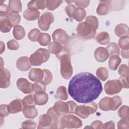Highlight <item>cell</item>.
<instances>
[{
	"mask_svg": "<svg viewBox=\"0 0 129 129\" xmlns=\"http://www.w3.org/2000/svg\"><path fill=\"white\" fill-rule=\"evenodd\" d=\"M43 78L41 81L46 85L49 84L52 80V75L51 72L47 69H43Z\"/></svg>",
	"mask_w": 129,
	"mask_h": 129,
	"instance_id": "37",
	"label": "cell"
},
{
	"mask_svg": "<svg viewBox=\"0 0 129 129\" xmlns=\"http://www.w3.org/2000/svg\"><path fill=\"white\" fill-rule=\"evenodd\" d=\"M82 126V121L75 115H64L60 118L59 128H77Z\"/></svg>",
	"mask_w": 129,
	"mask_h": 129,
	"instance_id": "6",
	"label": "cell"
},
{
	"mask_svg": "<svg viewBox=\"0 0 129 129\" xmlns=\"http://www.w3.org/2000/svg\"><path fill=\"white\" fill-rule=\"evenodd\" d=\"M121 62V59L118 55H111L108 61L109 68L112 70H116Z\"/></svg>",
	"mask_w": 129,
	"mask_h": 129,
	"instance_id": "27",
	"label": "cell"
},
{
	"mask_svg": "<svg viewBox=\"0 0 129 129\" xmlns=\"http://www.w3.org/2000/svg\"><path fill=\"white\" fill-rule=\"evenodd\" d=\"M87 127L91 128H103V123L99 120H95L91 123V126H86V128Z\"/></svg>",
	"mask_w": 129,
	"mask_h": 129,
	"instance_id": "51",
	"label": "cell"
},
{
	"mask_svg": "<svg viewBox=\"0 0 129 129\" xmlns=\"http://www.w3.org/2000/svg\"><path fill=\"white\" fill-rule=\"evenodd\" d=\"M128 35L120 37L118 40V45L122 50H128L129 49Z\"/></svg>",
	"mask_w": 129,
	"mask_h": 129,
	"instance_id": "35",
	"label": "cell"
},
{
	"mask_svg": "<svg viewBox=\"0 0 129 129\" xmlns=\"http://www.w3.org/2000/svg\"><path fill=\"white\" fill-rule=\"evenodd\" d=\"M117 114L121 118H128V106H122L118 110Z\"/></svg>",
	"mask_w": 129,
	"mask_h": 129,
	"instance_id": "40",
	"label": "cell"
},
{
	"mask_svg": "<svg viewBox=\"0 0 129 129\" xmlns=\"http://www.w3.org/2000/svg\"><path fill=\"white\" fill-rule=\"evenodd\" d=\"M16 66L21 71H28L31 67L29 58L27 56H22L19 58L16 62Z\"/></svg>",
	"mask_w": 129,
	"mask_h": 129,
	"instance_id": "17",
	"label": "cell"
},
{
	"mask_svg": "<svg viewBox=\"0 0 129 129\" xmlns=\"http://www.w3.org/2000/svg\"><path fill=\"white\" fill-rule=\"evenodd\" d=\"M106 49L107 50L109 54L111 56L113 55H119V49L115 42H111L107 46Z\"/></svg>",
	"mask_w": 129,
	"mask_h": 129,
	"instance_id": "32",
	"label": "cell"
},
{
	"mask_svg": "<svg viewBox=\"0 0 129 129\" xmlns=\"http://www.w3.org/2000/svg\"><path fill=\"white\" fill-rule=\"evenodd\" d=\"M33 92H37L39 91H45L46 90V85L41 81L35 82L32 84Z\"/></svg>",
	"mask_w": 129,
	"mask_h": 129,
	"instance_id": "39",
	"label": "cell"
},
{
	"mask_svg": "<svg viewBox=\"0 0 129 129\" xmlns=\"http://www.w3.org/2000/svg\"><path fill=\"white\" fill-rule=\"evenodd\" d=\"M86 22H88L92 25H93L96 29L98 27V21L97 18L94 16H89L86 19Z\"/></svg>",
	"mask_w": 129,
	"mask_h": 129,
	"instance_id": "45",
	"label": "cell"
},
{
	"mask_svg": "<svg viewBox=\"0 0 129 129\" xmlns=\"http://www.w3.org/2000/svg\"><path fill=\"white\" fill-rule=\"evenodd\" d=\"M62 1H46V7L48 10L53 11L57 9L62 3Z\"/></svg>",
	"mask_w": 129,
	"mask_h": 129,
	"instance_id": "36",
	"label": "cell"
},
{
	"mask_svg": "<svg viewBox=\"0 0 129 129\" xmlns=\"http://www.w3.org/2000/svg\"><path fill=\"white\" fill-rule=\"evenodd\" d=\"M18 88L25 94H29L33 92L32 84L26 79L21 78L17 81Z\"/></svg>",
	"mask_w": 129,
	"mask_h": 129,
	"instance_id": "11",
	"label": "cell"
},
{
	"mask_svg": "<svg viewBox=\"0 0 129 129\" xmlns=\"http://www.w3.org/2000/svg\"><path fill=\"white\" fill-rule=\"evenodd\" d=\"M109 11V6L105 1H101L97 8V13L99 15H106Z\"/></svg>",
	"mask_w": 129,
	"mask_h": 129,
	"instance_id": "31",
	"label": "cell"
},
{
	"mask_svg": "<svg viewBox=\"0 0 129 129\" xmlns=\"http://www.w3.org/2000/svg\"><path fill=\"white\" fill-rule=\"evenodd\" d=\"M122 88V85L119 80H109L105 84L104 91L107 94L113 95L119 93Z\"/></svg>",
	"mask_w": 129,
	"mask_h": 129,
	"instance_id": "9",
	"label": "cell"
},
{
	"mask_svg": "<svg viewBox=\"0 0 129 129\" xmlns=\"http://www.w3.org/2000/svg\"><path fill=\"white\" fill-rule=\"evenodd\" d=\"M52 36L55 41L63 44H66L69 39V36L67 32L61 29H58L55 30L52 33Z\"/></svg>",
	"mask_w": 129,
	"mask_h": 129,
	"instance_id": "13",
	"label": "cell"
},
{
	"mask_svg": "<svg viewBox=\"0 0 129 129\" xmlns=\"http://www.w3.org/2000/svg\"><path fill=\"white\" fill-rule=\"evenodd\" d=\"M24 106L34 105L33 95H29L25 97L23 99Z\"/></svg>",
	"mask_w": 129,
	"mask_h": 129,
	"instance_id": "48",
	"label": "cell"
},
{
	"mask_svg": "<svg viewBox=\"0 0 129 129\" xmlns=\"http://www.w3.org/2000/svg\"><path fill=\"white\" fill-rule=\"evenodd\" d=\"M12 27L10 21L6 17L0 19V30L2 32L7 33L10 31Z\"/></svg>",
	"mask_w": 129,
	"mask_h": 129,
	"instance_id": "24",
	"label": "cell"
},
{
	"mask_svg": "<svg viewBox=\"0 0 129 129\" xmlns=\"http://www.w3.org/2000/svg\"><path fill=\"white\" fill-rule=\"evenodd\" d=\"M24 107L23 100L17 99L11 101L8 105V109L10 113H16L21 111Z\"/></svg>",
	"mask_w": 129,
	"mask_h": 129,
	"instance_id": "15",
	"label": "cell"
},
{
	"mask_svg": "<svg viewBox=\"0 0 129 129\" xmlns=\"http://www.w3.org/2000/svg\"><path fill=\"white\" fill-rule=\"evenodd\" d=\"M13 33L15 38L17 40H21L25 36V31L24 28L18 25L14 27Z\"/></svg>",
	"mask_w": 129,
	"mask_h": 129,
	"instance_id": "28",
	"label": "cell"
},
{
	"mask_svg": "<svg viewBox=\"0 0 129 129\" xmlns=\"http://www.w3.org/2000/svg\"><path fill=\"white\" fill-rule=\"evenodd\" d=\"M7 47L10 50H16L19 49V44L18 41L16 40L11 39L7 42Z\"/></svg>",
	"mask_w": 129,
	"mask_h": 129,
	"instance_id": "44",
	"label": "cell"
},
{
	"mask_svg": "<svg viewBox=\"0 0 129 129\" xmlns=\"http://www.w3.org/2000/svg\"><path fill=\"white\" fill-rule=\"evenodd\" d=\"M103 128H115V125L114 122L110 121L105 123L103 124Z\"/></svg>",
	"mask_w": 129,
	"mask_h": 129,
	"instance_id": "55",
	"label": "cell"
},
{
	"mask_svg": "<svg viewBox=\"0 0 129 129\" xmlns=\"http://www.w3.org/2000/svg\"><path fill=\"white\" fill-rule=\"evenodd\" d=\"M108 5L111 11H119L122 9L124 6V1H105Z\"/></svg>",
	"mask_w": 129,
	"mask_h": 129,
	"instance_id": "26",
	"label": "cell"
},
{
	"mask_svg": "<svg viewBox=\"0 0 129 129\" xmlns=\"http://www.w3.org/2000/svg\"><path fill=\"white\" fill-rule=\"evenodd\" d=\"M102 91L101 82L94 75L82 72L75 75L68 85L71 97L79 103H87L96 99Z\"/></svg>",
	"mask_w": 129,
	"mask_h": 129,
	"instance_id": "1",
	"label": "cell"
},
{
	"mask_svg": "<svg viewBox=\"0 0 129 129\" xmlns=\"http://www.w3.org/2000/svg\"><path fill=\"white\" fill-rule=\"evenodd\" d=\"M7 18L12 23V26H15L18 25L21 21V16L18 13H10L7 16Z\"/></svg>",
	"mask_w": 129,
	"mask_h": 129,
	"instance_id": "33",
	"label": "cell"
},
{
	"mask_svg": "<svg viewBox=\"0 0 129 129\" xmlns=\"http://www.w3.org/2000/svg\"><path fill=\"white\" fill-rule=\"evenodd\" d=\"M22 111L25 117L28 118H34L38 114L37 110L34 105L24 106Z\"/></svg>",
	"mask_w": 129,
	"mask_h": 129,
	"instance_id": "20",
	"label": "cell"
},
{
	"mask_svg": "<svg viewBox=\"0 0 129 129\" xmlns=\"http://www.w3.org/2000/svg\"><path fill=\"white\" fill-rule=\"evenodd\" d=\"M117 128H129V122L128 118H122L117 123Z\"/></svg>",
	"mask_w": 129,
	"mask_h": 129,
	"instance_id": "47",
	"label": "cell"
},
{
	"mask_svg": "<svg viewBox=\"0 0 129 129\" xmlns=\"http://www.w3.org/2000/svg\"><path fill=\"white\" fill-rule=\"evenodd\" d=\"M96 75L101 80L104 81L108 77V70L105 67H99L96 71Z\"/></svg>",
	"mask_w": 129,
	"mask_h": 129,
	"instance_id": "34",
	"label": "cell"
},
{
	"mask_svg": "<svg viewBox=\"0 0 129 129\" xmlns=\"http://www.w3.org/2000/svg\"><path fill=\"white\" fill-rule=\"evenodd\" d=\"M109 54L106 48L103 47L97 48L94 52V56L96 60L100 62L105 61L109 57Z\"/></svg>",
	"mask_w": 129,
	"mask_h": 129,
	"instance_id": "16",
	"label": "cell"
},
{
	"mask_svg": "<svg viewBox=\"0 0 129 129\" xmlns=\"http://www.w3.org/2000/svg\"><path fill=\"white\" fill-rule=\"evenodd\" d=\"M86 16V12L83 8L75 7L73 10L71 18L78 22L82 21Z\"/></svg>",
	"mask_w": 129,
	"mask_h": 129,
	"instance_id": "21",
	"label": "cell"
},
{
	"mask_svg": "<svg viewBox=\"0 0 129 129\" xmlns=\"http://www.w3.org/2000/svg\"><path fill=\"white\" fill-rule=\"evenodd\" d=\"M114 32L116 35L118 37L128 35V27L125 24H119L115 27Z\"/></svg>",
	"mask_w": 129,
	"mask_h": 129,
	"instance_id": "23",
	"label": "cell"
},
{
	"mask_svg": "<svg viewBox=\"0 0 129 129\" xmlns=\"http://www.w3.org/2000/svg\"><path fill=\"white\" fill-rule=\"evenodd\" d=\"M97 110V104L94 102L87 103L84 105L77 106L75 113L81 118L85 119L90 114L94 113Z\"/></svg>",
	"mask_w": 129,
	"mask_h": 129,
	"instance_id": "7",
	"label": "cell"
},
{
	"mask_svg": "<svg viewBox=\"0 0 129 129\" xmlns=\"http://www.w3.org/2000/svg\"><path fill=\"white\" fill-rule=\"evenodd\" d=\"M74 2L78 7L82 8L87 7L90 3V1H75Z\"/></svg>",
	"mask_w": 129,
	"mask_h": 129,
	"instance_id": "50",
	"label": "cell"
},
{
	"mask_svg": "<svg viewBox=\"0 0 129 129\" xmlns=\"http://www.w3.org/2000/svg\"><path fill=\"white\" fill-rule=\"evenodd\" d=\"M77 106L76 103L73 101H69L67 102L57 101L54 103L52 107L59 117H61L66 114L75 113Z\"/></svg>",
	"mask_w": 129,
	"mask_h": 129,
	"instance_id": "3",
	"label": "cell"
},
{
	"mask_svg": "<svg viewBox=\"0 0 129 129\" xmlns=\"http://www.w3.org/2000/svg\"><path fill=\"white\" fill-rule=\"evenodd\" d=\"M75 7H75L74 5L69 4V5H68L66 6V8H65L66 12L67 14L68 15V16L70 18H71V17H72V15L73 10H74V8H75Z\"/></svg>",
	"mask_w": 129,
	"mask_h": 129,
	"instance_id": "52",
	"label": "cell"
},
{
	"mask_svg": "<svg viewBox=\"0 0 129 129\" xmlns=\"http://www.w3.org/2000/svg\"><path fill=\"white\" fill-rule=\"evenodd\" d=\"M36 5L37 10H43L46 8V1L36 0Z\"/></svg>",
	"mask_w": 129,
	"mask_h": 129,
	"instance_id": "53",
	"label": "cell"
},
{
	"mask_svg": "<svg viewBox=\"0 0 129 129\" xmlns=\"http://www.w3.org/2000/svg\"><path fill=\"white\" fill-rule=\"evenodd\" d=\"M96 39L98 43L102 45H105L109 43L110 37L107 32H101L97 35Z\"/></svg>",
	"mask_w": 129,
	"mask_h": 129,
	"instance_id": "29",
	"label": "cell"
},
{
	"mask_svg": "<svg viewBox=\"0 0 129 129\" xmlns=\"http://www.w3.org/2000/svg\"><path fill=\"white\" fill-rule=\"evenodd\" d=\"M58 58L60 59L61 75L64 79H69L73 74V67L71 63L69 51L61 55Z\"/></svg>",
	"mask_w": 129,
	"mask_h": 129,
	"instance_id": "4",
	"label": "cell"
},
{
	"mask_svg": "<svg viewBox=\"0 0 129 129\" xmlns=\"http://www.w3.org/2000/svg\"><path fill=\"white\" fill-rule=\"evenodd\" d=\"M10 73L7 69L1 67L0 73V87L7 88L10 85Z\"/></svg>",
	"mask_w": 129,
	"mask_h": 129,
	"instance_id": "12",
	"label": "cell"
},
{
	"mask_svg": "<svg viewBox=\"0 0 129 129\" xmlns=\"http://www.w3.org/2000/svg\"><path fill=\"white\" fill-rule=\"evenodd\" d=\"M118 73L121 77H128V68L126 64H121L118 69Z\"/></svg>",
	"mask_w": 129,
	"mask_h": 129,
	"instance_id": "42",
	"label": "cell"
},
{
	"mask_svg": "<svg viewBox=\"0 0 129 129\" xmlns=\"http://www.w3.org/2000/svg\"><path fill=\"white\" fill-rule=\"evenodd\" d=\"M33 98L35 104L42 105L47 103L48 96L45 91H39L35 93L33 95Z\"/></svg>",
	"mask_w": 129,
	"mask_h": 129,
	"instance_id": "18",
	"label": "cell"
},
{
	"mask_svg": "<svg viewBox=\"0 0 129 129\" xmlns=\"http://www.w3.org/2000/svg\"><path fill=\"white\" fill-rule=\"evenodd\" d=\"M43 76V70L39 68H32L29 73V79L34 82L42 81Z\"/></svg>",
	"mask_w": 129,
	"mask_h": 129,
	"instance_id": "19",
	"label": "cell"
},
{
	"mask_svg": "<svg viewBox=\"0 0 129 129\" xmlns=\"http://www.w3.org/2000/svg\"><path fill=\"white\" fill-rule=\"evenodd\" d=\"M10 114V112L8 109V105L7 104H1V111L0 116L1 118L6 117Z\"/></svg>",
	"mask_w": 129,
	"mask_h": 129,
	"instance_id": "49",
	"label": "cell"
},
{
	"mask_svg": "<svg viewBox=\"0 0 129 129\" xmlns=\"http://www.w3.org/2000/svg\"><path fill=\"white\" fill-rule=\"evenodd\" d=\"M48 48L49 52L55 54L57 57L68 49L67 48L62 46L61 43L55 41L49 44Z\"/></svg>",
	"mask_w": 129,
	"mask_h": 129,
	"instance_id": "14",
	"label": "cell"
},
{
	"mask_svg": "<svg viewBox=\"0 0 129 129\" xmlns=\"http://www.w3.org/2000/svg\"><path fill=\"white\" fill-rule=\"evenodd\" d=\"M40 33V31L36 28L32 29L29 33L28 37L29 39L32 41H37L38 37Z\"/></svg>",
	"mask_w": 129,
	"mask_h": 129,
	"instance_id": "41",
	"label": "cell"
},
{
	"mask_svg": "<svg viewBox=\"0 0 129 129\" xmlns=\"http://www.w3.org/2000/svg\"><path fill=\"white\" fill-rule=\"evenodd\" d=\"M36 126V123L31 120H26L22 123V128L24 129L35 128Z\"/></svg>",
	"mask_w": 129,
	"mask_h": 129,
	"instance_id": "46",
	"label": "cell"
},
{
	"mask_svg": "<svg viewBox=\"0 0 129 129\" xmlns=\"http://www.w3.org/2000/svg\"><path fill=\"white\" fill-rule=\"evenodd\" d=\"M54 18L53 14L50 12H46L41 15L38 20V27L42 31H47L50 25L54 21Z\"/></svg>",
	"mask_w": 129,
	"mask_h": 129,
	"instance_id": "10",
	"label": "cell"
},
{
	"mask_svg": "<svg viewBox=\"0 0 129 129\" xmlns=\"http://www.w3.org/2000/svg\"><path fill=\"white\" fill-rule=\"evenodd\" d=\"M121 104L122 99L119 96H115L113 97H105L99 102V107L103 111H115Z\"/></svg>",
	"mask_w": 129,
	"mask_h": 129,
	"instance_id": "2",
	"label": "cell"
},
{
	"mask_svg": "<svg viewBox=\"0 0 129 129\" xmlns=\"http://www.w3.org/2000/svg\"><path fill=\"white\" fill-rule=\"evenodd\" d=\"M50 57L49 52L46 49L39 48L32 54L29 58L33 66H39L46 62Z\"/></svg>",
	"mask_w": 129,
	"mask_h": 129,
	"instance_id": "8",
	"label": "cell"
},
{
	"mask_svg": "<svg viewBox=\"0 0 129 129\" xmlns=\"http://www.w3.org/2000/svg\"><path fill=\"white\" fill-rule=\"evenodd\" d=\"M120 81L121 82L123 88H128V77H121L119 78Z\"/></svg>",
	"mask_w": 129,
	"mask_h": 129,
	"instance_id": "54",
	"label": "cell"
},
{
	"mask_svg": "<svg viewBox=\"0 0 129 129\" xmlns=\"http://www.w3.org/2000/svg\"><path fill=\"white\" fill-rule=\"evenodd\" d=\"M96 29L87 22L79 23L76 30L78 35L84 39H91L95 36Z\"/></svg>",
	"mask_w": 129,
	"mask_h": 129,
	"instance_id": "5",
	"label": "cell"
},
{
	"mask_svg": "<svg viewBox=\"0 0 129 129\" xmlns=\"http://www.w3.org/2000/svg\"><path fill=\"white\" fill-rule=\"evenodd\" d=\"M57 96L61 100H66L68 99V96L67 93L66 88L64 86H60L58 88L56 91Z\"/></svg>",
	"mask_w": 129,
	"mask_h": 129,
	"instance_id": "38",
	"label": "cell"
},
{
	"mask_svg": "<svg viewBox=\"0 0 129 129\" xmlns=\"http://www.w3.org/2000/svg\"><path fill=\"white\" fill-rule=\"evenodd\" d=\"M0 16L1 18L6 17L9 14V8L6 5L0 4Z\"/></svg>",
	"mask_w": 129,
	"mask_h": 129,
	"instance_id": "43",
	"label": "cell"
},
{
	"mask_svg": "<svg viewBox=\"0 0 129 129\" xmlns=\"http://www.w3.org/2000/svg\"><path fill=\"white\" fill-rule=\"evenodd\" d=\"M40 13L38 10L27 9L23 13L24 17L28 21H34L39 17Z\"/></svg>",
	"mask_w": 129,
	"mask_h": 129,
	"instance_id": "22",
	"label": "cell"
},
{
	"mask_svg": "<svg viewBox=\"0 0 129 129\" xmlns=\"http://www.w3.org/2000/svg\"><path fill=\"white\" fill-rule=\"evenodd\" d=\"M9 8L12 13H18L22 11V6L21 1L10 0L9 2Z\"/></svg>",
	"mask_w": 129,
	"mask_h": 129,
	"instance_id": "25",
	"label": "cell"
},
{
	"mask_svg": "<svg viewBox=\"0 0 129 129\" xmlns=\"http://www.w3.org/2000/svg\"><path fill=\"white\" fill-rule=\"evenodd\" d=\"M121 55L123 58H128V50H121Z\"/></svg>",
	"mask_w": 129,
	"mask_h": 129,
	"instance_id": "56",
	"label": "cell"
},
{
	"mask_svg": "<svg viewBox=\"0 0 129 129\" xmlns=\"http://www.w3.org/2000/svg\"><path fill=\"white\" fill-rule=\"evenodd\" d=\"M5 50V45L3 42L1 41V54L3 53V52Z\"/></svg>",
	"mask_w": 129,
	"mask_h": 129,
	"instance_id": "57",
	"label": "cell"
},
{
	"mask_svg": "<svg viewBox=\"0 0 129 129\" xmlns=\"http://www.w3.org/2000/svg\"><path fill=\"white\" fill-rule=\"evenodd\" d=\"M51 38L50 35L45 33H40L37 39V41L42 46H46L49 44Z\"/></svg>",
	"mask_w": 129,
	"mask_h": 129,
	"instance_id": "30",
	"label": "cell"
}]
</instances>
